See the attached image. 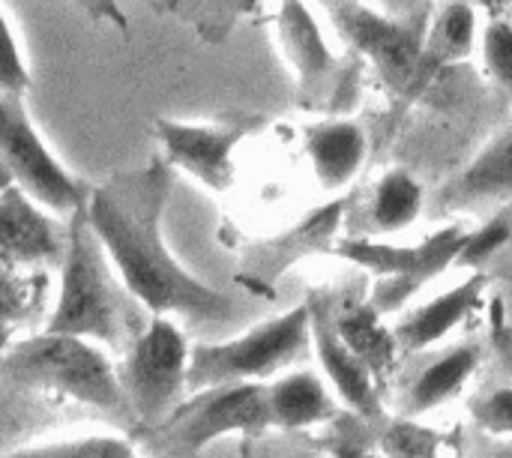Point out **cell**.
I'll list each match as a JSON object with an SVG mask.
<instances>
[{
    "label": "cell",
    "instance_id": "f546056e",
    "mask_svg": "<svg viewBox=\"0 0 512 458\" xmlns=\"http://www.w3.org/2000/svg\"><path fill=\"white\" fill-rule=\"evenodd\" d=\"M12 327H6V324H0V357H3V351L9 348V342H12Z\"/></svg>",
    "mask_w": 512,
    "mask_h": 458
},
{
    "label": "cell",
    "instance_id": "9a60e30c",
    "mask_svg": "<svg viewBox=\"0 0 512 458\" xmlns=\"http://www.w3.org/2000/svg\"><path fill=\"white\" fill-rule=\"evenodd\" d=\"M306 153L324 189L348 186L366 162V135L351 120H327L309 126Z\"/></svg>",
    "mask_w": 512,
    "mask_h": 458
},
{
    "label": "cell",
    "instance_id": "2e32d148",
    "mask_svg": "<svg viewBox=\"0 0 512 458\" xmlns=\"http://www.w3.org/2000/svg\"><path fill=\"white\" fill-rule=\"evenodd\" d=\"M477 366H480V345L474 342L456 345L447 354L435 357L405 390L402 405H399L402 417L417 420L420 414H429L438 405L450 402L465 387V381L474 375Z\"/></svg>",
    "mask_w": 512,
    "mask_h": 458
},
{
    "label": "cell",
    "instance_id": "7c38bea8",
    "mask_svg": "<svg viewBox=\"0 0 512 458\" xmlns=\"http://www.w3.org/2000/svg\"><path fill=\"white\" fill-rule=\"evenodd\" d=\"M66 240H60L45 207L21 186L0 189V267L42 270L63 261Z\"/></svg>",
    "mask_w": 512,
    "mask_h": 458
},
{
    "label": "cell",
    "instance_id": "3957f363",
    "mask_svg": "<svg viewBox=\"0 0 512 458\" xmlns=\"http://www.w3.org/2000/svg\"><path fill=\"white\" fill-rule=\"evenodd\" d=\"M0 378L39 393H54L117 420H132L120 375L99 342L69 333H39L9 345L0 357Z\"/></svg>",
    "mask_w": 512,
    "mask_h": 458
},
{
    "label": "cell",
    "instance_id": "44dd1931",
    "mask_svg": "<svg viewBox=\"0 0 512 458\" xmlns=\"http://www.w3.org/2000/svg\"><path fill=\"white\" fill-rule=\"evenodd\" d=\"M474 39H477V18H474L471 3L450 0L438 12L435 24H432L429 36H426V42H423L426 60L429 63H453V60H462L465 54H471Z\"/></svg>",
    "mask_w": 512,
    "mask_h": 458
},
{
    "label": "cell",
    "instance_id": "d6a6232c",
    "mask_svg": "<svg viewBox=\"0 0 512 458\" xmlns=\"http://www.w3.org/2000/svg\"><path fill=\"white\" fill-rule=\"evenodd\" d=\"M324 6H336V3H360V0H321Z\"/></svg>",
    "mask_w": 512,
    "mask_h": 458
},
{
    "label": "cell",
    "instance_id": "83f0119b",
    "mask_svg": "<svg viewBox=\"0 0 512 458\" xmlns=\"http://www.w3.org/2000/svg\"><path fill=\"white\" fill-rule=\"evenodd\" d=\"M474 423L489 435H512V387L486 393L471 402Z\"/></svg>",
    "mask_w": 512,
    "mask_h": 458
},
{
    "label": "cell",
    "instance_id": "4dcf8cb0",
    "mask_svg": "<svg viewBox=\"0 0 512 458\" xmlns=\"http://www.w3.org/2000/svg\"><path fill=\"white\" fill-rule=\"evenodd\" d=\"M288 458H330L327 453H291Z\"/></svg>",
    "mask_w": 512,
    "mask_h": 458
},
{
    "label": "cell",
    "instance_id": "4316f807",
    "mask_svg": "<svg viewBox=\"0 0 512 458\" xmlns=\"http://www.w3.org/2000/svg\"><path fill=\"white\" fill-rule=\"evenodd\" d=\"M30 84V75H27V66L21 60V51H18V42L12 36V27L3 15V6H0V93H12V96H21Z\"/></svg>",
    "mask_w": 512,
    "mask_h": 458
},
{
    "label": "cell",
    "instance_id": "603a6c76",
    "mask_svg": "<svg viewBox=\"0 0 512 458\" xmlns=\"http://www.w3.org/2000/svg\"><path fill=\"white\" fill-rule=\"evenodd\" d=\"M3 458H141L126 438L117 435H90V438H72L57 444H42L30 450H18Z\"/></svg>",
    "mask_w": 512,
    "mask_h": 458
},
{
    "label": "cell",
    "instance_id": "5b68a950",
    "mask_svg": "<svg viewBox=\"0 0 512 458\" xmlns=\"http://www.w3.org/2000/svg\"><path fill=\"white\" fill-rule=\"evenodd\" d=\"M189 342L168 315H150L117 369L132 420L150 432L171 417L186 396Z\"/></svg>",
    "mask_w": 512,
    "mask_h": 458
},
{
    "label": "cell",
    "instance_id": "ac0fdd59",
    "mask_svg": "<svg viewBox=\"0 0 512 458\" xmlns=\"http://www.w3.org/2000/svg\"><path fill=\"white\" fill-rule=\"evenodd\" d=\"M381 318L384 315H378L372 309V303H348L339 315H333L336 333L366 363V369L372 372L375 381L387 378V372L393 369L396 354H399L396 333L387 330L381 324Z\"/></svg>",
    "mask_w": 512,
    "mask_h": 458
},
{
    "label": "cell",
    "instance_id": "484cf974",
    "mask_svg": "<svg viewBox=\"0 0 512 458\" xmlns=\"http://www.w3.org/2000/svg\"><path fill=\"white\" fill-rule=\"evenodd\" d=\"M483 54L486 69L492 78L512 90V24L510 21H492L483 33Z\"/></svg>",
    "mask_w": 512,
    "mask_h": 458
},
{
    "label": "cell",
    "instance_id": "d4e9b609",
    "mask_svg": "<svg viewBox=\"0 0 512 458\" xmlns=\"http://www.w3.org/2000/svg\"><path fill=\"white\" fill-rule=\"evenodd\" d=\"M369 426L363 420H333L330 435L324 438V453L330 458H384L372 450Z\"/></svg>",
    "mask_w": 512,
    "mask_h": 458
},
{
    "label": "cell",
    "instance_id": "5bb4252c",
    "mask_svg": "<svg viewBox=\"0 0 512 458\" xmlns=\"http://www.w3.org/2000/svg\"><path fill=\"white\" fill-rule=\"evenodd\" d=\"M486 285H489V276L486 273H474L459 288H453L444 297H435L432 303H426L417 312H411L393 330L399 348L402 351H423V348L441 342L483 300Z\"/></svg>",
    "mask_w": 512,
    "mask_h": 458
},
{
    "label": "cell",
    "instance_id": "277c9868",
    "mask_svg": "<svg viewBox=\"0 0 512 458\" xmlns=\"http://www.w3.org/2000/svg\"><path fill=\"white\" fill-rule=\"evenodd\" d=\"M312 342V312L297 306L279 318H270L243 336L219 345H195L189 351L186 393H198L222 384L264 381L306 354Z\"/></svg>",
    "mask_w": 512,
    "mask_h": 458
},
{
    "label": "cell",
    "instance_id": "1f68e13d",
    "mask_svg": "<svg viewBox=\"0 0 512 458\" xmlns=\"http://www.w3.org/2000/svg\"><path fill=\"white\" fill-rule=\"evenodd\" d=\"M9 183H12V180H9V174H6V168H3V162H0V189L9 186Z\"/></svg>",
    "mask_w": 512,
    "mask_h": 458
},
{
    "label": "cell",
    "instance_id": "e0dca14e",
    "mask_svg": "<svg viewBox=\"0 0 512 458\" xmlns=\"http://www.w3.org/2000/svg\"><path fill=\"white\" fill-rule=\"evenodd\" d=\"M270 423L276 429H309L339 420V408L315 372H291L267 387Z\"/></svg>",
    "mask_w": 512,
    "mask_h": 458
},
{
    "label": "cell",
    "instance_id": "f1b7e54d",
    "mask_svg": "<svg viewBox=\"0 0 512 458\" xmlns=\"http://www.w3.org/2000/svg\"><path fill=\"white\" fill-rule=\"evenodd\" d=\"M510 240V225L507 222H489L480 231H468V240L456 258V267H480L489 255H495L504 243Z\"/></svg>",
    "mask_w": 512,
    "mask_h": 458
},
{
    "label": "cell",
    "instance_id": "8fae6325",
    "mask_svg": "<svg viewBox=\"0 0 512 458\" xmlns=\"http://www.w3.org/2000/svg\"><path fill=\"white\" fill-rule=\"evenodd\" d=\"M312 342H315V354L333 384V390L339 393V399L348 405V411L363 420L372 432L384 429L390 423L387 408L378 396V384L372 378V372L366 369V363L342 342V336L336 333L333 315L327 312L324 303H312Z\"/></svg>",
    "mask_w": 512,
    "mask_h": 458
},
{
    "label": "cell",
    "instance_id": "d6986e66",
    "mask_svg": "<svg viewBox=\"0 0 512 458\" xmlns=\"http://www.w3.org/2000/svg\"><path fill=\"white\" fill-rule=\"evenodd\" d=\"M279 27H282L285 48L291 54V63L300 72V81L309 87L327 78V72L333 69V54L327 42L321 39V30L312 12L306 9V0H282Z\"/></svg>",
    "mask_w": 512,
    "mask_h": 458
},
{
    "label": "cell",
    "instance_id": "cb8c5ba5",
    "mask_svg": "<svg viewBox=\"0 0 512 458\" xmlns=\"http://www.w3.org/2000/svg\"><path fill=\"white\" fill-rule=\"evenodd\" d=\"M378 444L387 458H441L444 438L417 426L414 420H390L378 429Z\"/></svg>",
    "mask_w": 512,
    "mask_h": 458
},
{
    "label": "cell",
    "instance_id": "9c48e42d",
    "mask_svg": "<svg viewBox=\"0 0 512 458\" xmlns=\"http://www.w3.org/2000/svg\"><path fill=\"white\" fill-rule=\"evenodd\" d=\"M327 9L342 39L360 51L396 93H414L420 87L429 60L423 39L411 27L390 21L360 3H336Z\"/></svg>",
    "mask_w": 512,
    "mask_h": 458
},
{
    "label": "cell",
    "instance_id": "4fadbf2b",
    "mask_svg": "<svg viewBox=\"0 0 512 458\" xmlns=\"http://www.w3.org/2000/svg\"><path fill=\"white\" fill-rule=\"evenodd\" d=\"M512 201V126L438 192V210Z\"/></svg>",
    "mask_w": 512,
    "mask_h": 458
},
{
    "label": "cell",
    "instance_id": "30bf717a",
    "mask_svg": "<svg viewBox=\"0 0 512 458\" xmlns=\"http://www.w3.org/2000/svg\"><path fill=\"white\" fill-rule=\"evenodd\" d=\"M252 120L243 123H180L156 120V135L168 165L192 174L213 192H225L234 183V150L252 132Z\"/></svg>",
    "mask_w": 512,
    "mask_h": 458
},
{
    "label": "cell",
    "instance_id": "ba28073f",
    "mask_svg": "<svg viewBox=\"0 0 512 458\" xmlns=\"http://www.w3.org/2000/svg\"><path fill=\"white\" fill-rule=\"evenodd\" d=\"M0 162L9 180L48 210L75 213L87 201V189L48 150L21 96L12 93H0Z\"/></svg>",
    "mask_w": 512,
    "mask_h": 458
},
{
    "label": "cell",
    "instance_id": "ffe728a7",
    "mask_svg": "<svg viewBox=\"0 0 512 458\" xmlns=\"http://www.w3.org/2000/svg\"><path fill=\"white\" fill-rule=\"evenodd\" d=\"M423 213V186L402 168L387 171L372 192V231L393 234L408 228Z\"/></svg>",
    "mask_w": 512,
    "mask_h": 458
},
{
    "label": "cell",
    "instance_id": "52a82bcc",
    "mask_svg": "<svg viewBox=\"0 0 512 458\" xmlns=\"http://www.w3.org/2000/svg\"><path fill=\"white\" fill-rule=\"evenodd\" d=\"M468 240V231L459 225H450L432 237H426L420 246H381L369 240H345L339 252L375 273L372 288V309L378 315L399 312L426 282L441 276L447 267L456 264L462 246Z\"/></svg>",
    "mask_w": 512,
    "mask_h": 458
},
{
    "label": "cell",
    "instance_id": "7a4b0ae2",
    "mask_svg": "<svg viewBox=\"0 0 512 458\" xmlns=\"http://www.w3.org/2000/svg\"><path fill=\"white\" fill-rule=\"evenodd\" d=\"M117 270L87 222L84 204L69 213L66 249L60 261V288L45 330L81 336L108 348H129L147 321L144 306L117 285Z\"/></svg>",
    "mask_w": 512,
    "mask_h": 458
},
{
    "label": "cell",
    "instance_id": "6da1fadb",
    "mask_svg": "<svg viewBox=\"0 0 512 458\" xmlns=\"http://www.w3.org/2000/svg\"><path fill=\"white\" fill-rule=\"evenodd\" d=\"M171 189L165 159L114 174L108 183L87 189L84 213L105 246L120 282L150 315H180L189 321H225L234 300L189 276L168 252L162 213Z\"/></svg>",
    "mask_w": 512,
    "mask_h": 458
},
{
    "label": "cell",
    "instance_id": "7402d4cb",
    "mask_svg": "<svg viewBox=\"0 0 512 458\" xmlns=\"http://www.w3.org/2000/svg\"><path fill=\"white\" fill-rule=\"evenodd\" d=\"M48 294V273L45 270H18L0 267V324L21 327L42 315Z\"/></svg>",
    "mask_w": 512,
    "mask_h": 458
},
{
    "label": "cell",
    "instance_id": "8992f818",
    "mask_svg": "<svg viewBox=\"0 0 512 458\" xmlns=\"http://www.w3.org/2000/svg\"><path fill=\"white\" fill-rule=\"evenodd\" d=\"M270 426L267 387L261 381H243L189 393V399L147 435H156L168 453L192 456L222 435H258Z\"/></svg>",
    "mask_w": 512,
    "mask_h": 458
}]
</instances>
